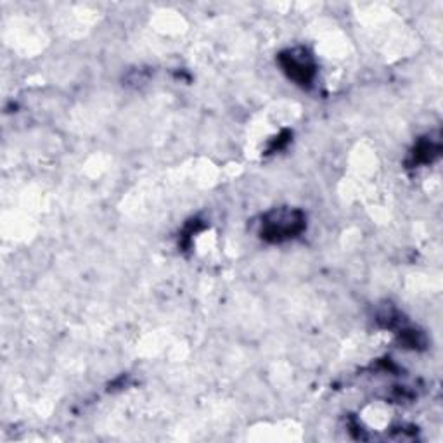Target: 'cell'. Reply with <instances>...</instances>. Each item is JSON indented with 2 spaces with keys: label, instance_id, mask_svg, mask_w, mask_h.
<instances>
[{
  "label": "cell",
  "instance_id": "obj_1",
  "mask_svg": "<svg viewBox=\"0 0 443 443\" xmlns=\"http://www.w3.org/2000/svg\"><path fill=\"white\" fill-rule=\"evenodd\" d=\"M302 228V219H295V215H279L276 220L267 222L265 224V235H274V239L289 238L291 234L298 232ZM293 238V235H291Z\"/></svg>",
  "mask_w": 443,
  "mask_h": 443
},
{
  "label": "cell",
  "instance_id": "obj_2",
  "mask_svg": "<svg viewBox=\"0 0 443 443\" xmlns=\"http://www.w3.org/2000/svg\"><path fill=\"white\" fill-rule=\"evenodd\" d=\"M286 68H288L289 75H291V77L298 81H309L310 77H312V73H313L312 64L309 63V57H305V54H302V56L291 54L289 56Z\"/></svg>",
  "mask_w": 443,
  "mask_h": 443
}]
</instances>
